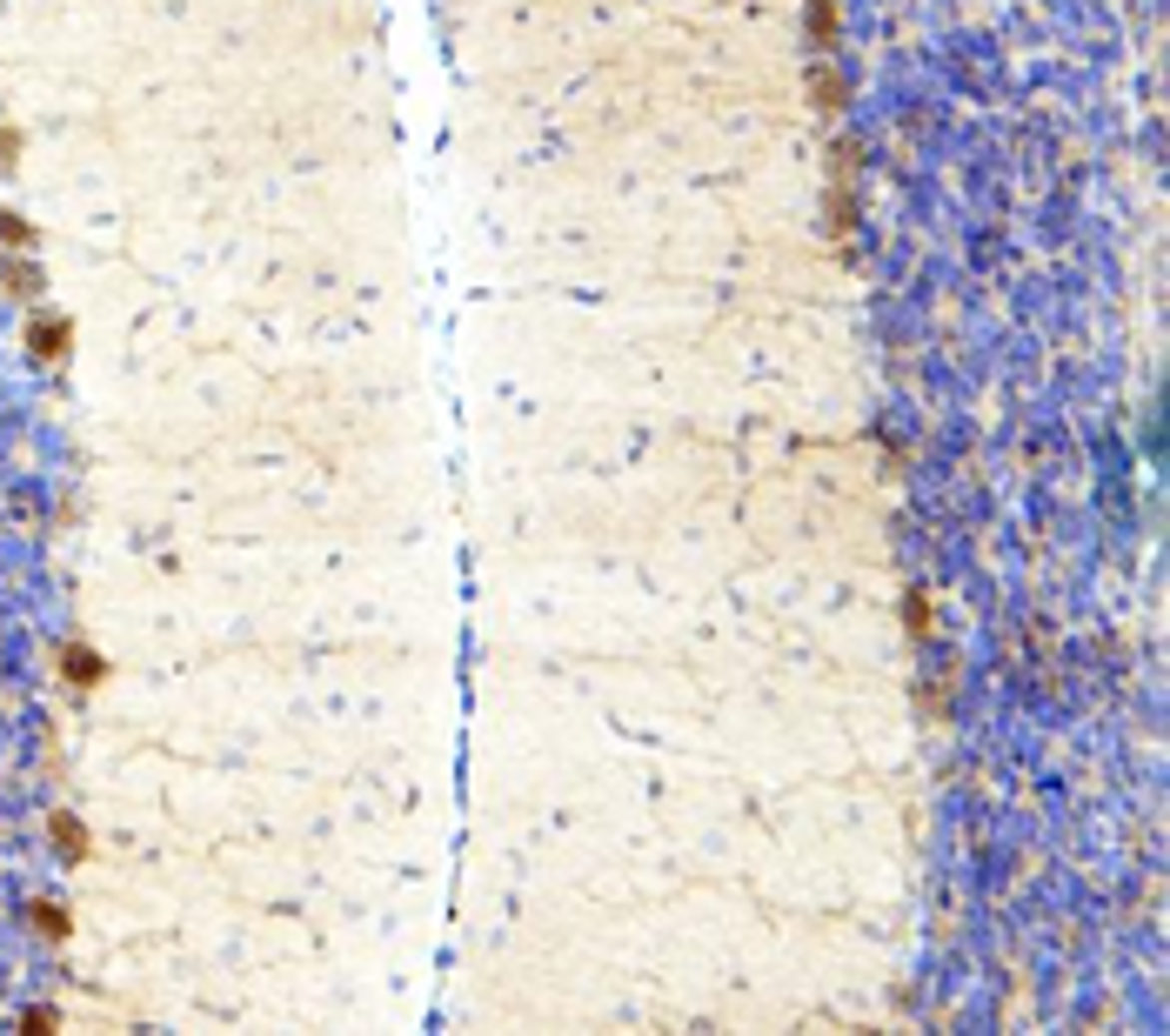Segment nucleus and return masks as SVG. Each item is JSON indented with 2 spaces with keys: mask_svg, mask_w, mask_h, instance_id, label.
<instances>
[{
  "mask_svg": "<svg viewBox=\"0 0 1170 1036\" xmlns=\"http://www.w3.org/2000/svg\"><path fill=\"white\" fill-rule=\"evenodd\" d=\"M67 683H81V689L101 683V656L94 649H67Z\"/></svg>",
  "mask_w": 1170,
  "mask_h": 1036,
  "instance_id": "obj_2",
  "label": "nucleus"
},
{
  "mask_svg": "<svg viewBox=\"0 0 1170 1036\" xmlns=\"http://www.w3.org/2000/svg\"><path fill=\"white\" fill-rule=\"evenodd\" d=\"M41 929H47V936H67V916H61V903H41Z\"/></svg>",
  "mask_w": 1170,
  "mask_h": 1036,
  "instance_id": "obj_6",
  "label": "nucleus"
},
{
  "mask_svg": "<svg viewBox=\"0 0 1170 1036\" xmlns=\"http://www.w3.org/2000/svg\"><path fill=\"white\" fill-rule=\"evenodd\" d=\"M903 622H909V636H916V642H929V596H923V589H909V596H903Z\"/></svg>",
  "mask_w": 1170,
  "mask_h": 1036,
  "instance_id": "obj_3",
  "label": "nucleus"
},
{
  "mask_svg": "<svg viewBox=\"0 0 1170 1036\" xmlns=\"http://www.w3.org/2000/svg\"><path fill=\"white\" fill-rule=\"evenodd\" d=\"M14 155H21V134H0V168H14Z\"/></svg>",
  "mask_w": 1170,
  "mask_h": 1036,
  "instance_id": "obj_7",
  "label": "nucleus"
},
{
  "mask_svg": "<svg viewBox=\"0 0 1170 1036\" xmlns=\"http://www.w3.org/2000/svg\"><path fill=\"white\" fill-rule=\"evenodd\" d=\"M34 348L41 354H67V321L61 314H41V321H34Z\"/></svg>",
  "mask_w": 1170,
  "mask_h": 1036,
  "instance_id": "obj_1",
  "label": "nucleus"
},
{
  "mask_svg": "<svg viewBox=\"0 0 1170 1036\" xmlns=\"http://www.w3.org/2000/svg\"><path fill=\"white\" fill-rule=\"evenodd\" d=\"M0 242H34V228H27V221H14V215H0Z\"/></svg>",
  "mask_w": 1170,
  "mask_h": 1036,
  "instance_id": "obj_5",
  "label": "nucleus"
},
{
  "mask_svg": "<svg viewBox=\"0 0 1170 1036\" xmlns=\"http://www.w3.org/2000/svg\"><path fill=\"white\" fill-rule=\"evenodd\" d=\"M54 836H61V849H67V856H88V829H81L74 816H54Z\"/></svg>",
  "mask_w": 1170,
  "mask_h": 1036,
  "instance_id": "obj_4",
  "label": "nucleus"
}]
</instances>
